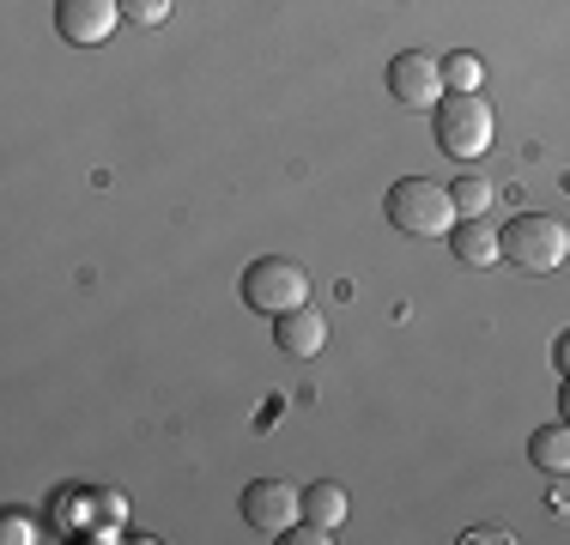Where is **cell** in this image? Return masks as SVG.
<instances>
[{
  "instance_id": "6",
  "label": "cell",
  "mask_w": 570,
  "mask_h": 545,
  "mask_svg": "<svg viewBox=\"0 0 570 545\" xmlns=\"http://www.w3.org/2000/svg\"><path fill=\"white\" fill-rule=\"evenodd\" d=\"M121 24V0H56V31L73 49H104Z\"/></svg>"
},
{
  "instance_id": "4",
  "label": "cell",
  "mask_w": 570,
  "mask_h": 545,
  "mask_svg": "<svg viewBox=\"0 0 570 545\" xmlns=\"http://www.w3.org/2000/svg\"><path fill=\"white\" fill-rule=\"evenodd\" d=\"M243 304L255 316H285V309L309 304V272L285 255H262V261L243 267Z\"/></svg>"
},
{
  "instance_id": "10",
  "label": "cell",
  "mask_w": 570,
  "mask_h": 545,
  "mask_svg": "<svg viewBox=\"0 0 570 545\" xmlns=\"http://www.w3.org/2000/svg\"><path fill=\"white\" fill-rule=\"evenodd\" d=\"M528 460H534L547 479H570V425H540L528 436Z\"/></svg>"
},
{
  "instance_id": "11",
  "label": "cell",
  "mask_w": 570,
  "mask_h": 545,
  "mask_svg": "<svg viewBox=\"0 0 570 545\" xmlns=\"http://www.w3.org/2000/svg\"><path fill=\"white\" fill-rule=\"evenodd\" d=\"M304 522H316L322 534H341V522H346V490L334 485V479L309 485V490H304Z\"/></svg>"
},
{
  "instance_id": "16",
  "label": "cell",
  "mask_w": 570,
  "mask_h": 545,
  "mask_svg": "<svg viewBox=\"0 0 570 545\" xmlns=\"http://www.w3.org/2000/svg\"><path fill=\"white\" fill-rule=\"evenodd\" d=\"M552 364H559V376H570V327L559 334V346H552Z\"/></svg>"
},
{
  "instance_id": "15",
  "label": "cell",
  "mask_w": 570,
  "mask_h": 545,
  "mask_svg": "<svg viewBox=\"0 0 570 545\" xmlns=\"http://www.w3.org/2000/svg\"><path fill=\"white\" fill-rule=\"evenodd\" d=\"M0 539H7V545H31L37 539V515L7 509V515H0Z\"/></svg>"
},
{
  "instance_id": "9",
  "label": "cell",
  "mask_w": 570,
  "mask_h": 545,
  "mask_svg": "<svg viewBox=\"0 0 570 545\" xmlns=\"http://www.w3.org/2000/svg\"><path fill=\"white\" fill-rule=\"evenodd\" d=\"M450 249H455L461 267H492V261H504V242H498V230L485 225V218H455Z\"/></svg>"
},
{
  "instance_id": "14",
  "label": "cell",
  "mask_w": 570,
  "mask_h": 545,
  "mask_svg": "<svg viewBox=\"0 0 570 545\" xmlns=\"http://www.w3.org/2000/svg\"><path fill=\"white\" fill-rule=\"evenodd\" d=\"M121 19L140 24V31H153V24L170 19V0H121Z\"/></svg>"
},
{
  "instance_id": "1",
  "label": "cell",
  "mask_w": 570,
  "mask_h": 545,
  "mask_svg": "<svg viewBox=\"0 0 570 545\" xmlns=\"http://www.w3.org/2000/svg\"><path fill=\"white\" fill-rule=\"evenodd\" d=\"M431 133H438V152L455 158V164H473L492 152V103L480 98V91H443L438 109H431Z\"/></svg>"
},
{
  "instance_id": "8",
  "label": "cell",
  "mask_w": 570,
  "mask_h": 545,
  "mask_svg": "<svg viewBox=\"0 0 570 545\" xmlns=\"http://www.w3.org/2000/svg\"><path fill=\"white\" fill-rule=\"evenodd\" d=\"M274 339L292 358H316V351L328 346V316H322L316 304H297V309H285V316H274Z\"/></svg>"
},
{
  "instance_id": "12",
  "label": "cell",
  "mask_w": 570,
  "mask_h": 545,
  "mask_svg": "<svg viewBox=\"0 0 570 545\" xmlns=\"http://www.w3.org/2000/svg\"><path fill=\"white\" fill-rule=\"evenodd\" d=\"M450 195H455V218H485V212H492V200H498V188L485 182V176H461Z\"/></svg>"
},
{
  "instance_id": "2",
  "label": "cell",
  "mask_w": 570,
  "mask_h": 545,
  "mask_svg": "<svg viewBox=\"0 0 570 545\" xmlns=\"http://www.w3.org/2000/svg\"><path fill=\"white\" fill-rule=\"evenodd\" d=\"M383 212L401 237H419V242H438L455 230V195L438 188L431 176H401L395 188L383 195Z\"/></svg>"
},
{
  "instance_id": "17",
  "label": "cell",
  "mask_w": 570,
  "mask_h": 545,
  "mask_svg": "<svg viewBox=\"0 0 570 545\" xmlns=\"http://www.w3.org/2000/svg\"><path fill=\"white\" fill-rule=\"evenodd\" d=\"M559 406H564V425H570V376H564V388H559Z\"/></svg>"
},
{
  "instance_id": "13",
  "label": "cell",
  "mask_w": 570,
  "mask_h": 545,
  "mask_svg": "<svg viewBox=\"0 0 570 545\" xmlns=\"http://www.w3.org/2000/svg\"><path fill=\"white\" fill-rule=\"evenodd\" d=\"M443 86L450 91H480L485 86V67H480V54H468V49H455V54H443Z\"/></svg>"
},
{
  "instance_id": "3",
  "label": "cell",
  "mask_w": 570,
  "mask_h": 545,
  "mask_svg": "<svg viewBox=\"0 0 570 545\" xmlns=\"http://www.w3.org/2000/svg\"><path fill=\"white\" fill-rule=\"evenodd\" d=\"M498 242H504V261H515L522 272H559L570 261V225L552 212H515L498 230Z\"/></svg>"
},
{
  "instance_id": "7",
  "label": "cell",
  "mask_w": 570,
  "mask_h": 545,
  "mask_svg": "<svg viewBox=\"0 0 570 545\" xmlns=\"http://www.w3.org/2000/svg\"><path fill=\"white\" fill-rule=\"evenodd\" d=\"M443 91H450V86H443V67L431 61V54L406 49V54L389 61V98H395V103H406V109H438Z\"/></svg>"
},
{
  "instance_id": "5",
  "label": "cell",
  "mask_w": 570,
  "mask_h": 545,
  "mask_svg": "<svg viewBox=\"0 0 570 545\" xmlns=\"http://www.w3.org/2000/svg\"><path fill=\"white\" fill-rule=\"evenodd\" d=\"M243 522L267 539H285L297 522H304V490H292L285 479H249L243 485Z\"/></svg>"
}]
</instances>
